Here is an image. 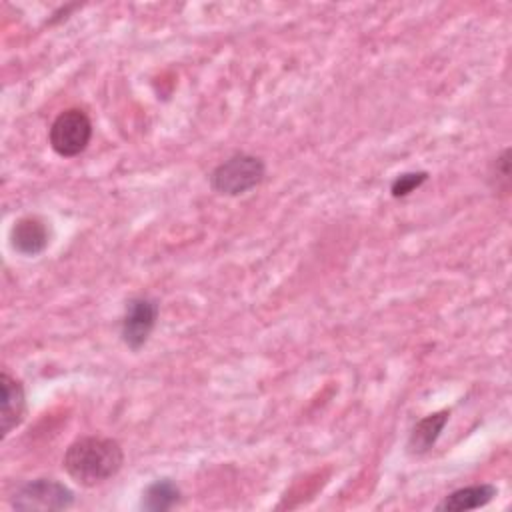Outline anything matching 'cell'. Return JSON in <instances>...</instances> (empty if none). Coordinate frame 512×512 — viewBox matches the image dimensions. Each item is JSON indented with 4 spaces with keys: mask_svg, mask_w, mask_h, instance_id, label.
Here are the masks:
<instances>
[{
    "mask_svg": "<svg viewBox=\"0 0 512 512\" xmlns=\"http://www.w3.org/2000/svg\"><path fill=\"white\" fill-rule=\"evenodd\" d=\"M122 464V446L106 436H82L74 440L62 460L66 474L80 486H98L114 478Z\"/></svg>",
    "mask_w": 512,
    "mask_h": 512,
    "instance_id": "1",
    "label": "cell"
},
{
    "mask_svg": "<svg viewBox=\"0 0 512 512\" xmlns=\"http://www.w3.org/2000/svg\"><path fill=\"white\" fill-rule=\"evenodd\" d=\"M266 176V164L260 156L238 152L222 160L210 172V186L222 196H242L262 184Z\"/></svg>",
    "mask_w": 512,
    "mask_h": 512,
    "instance_id": "2",
    "label": "cell"
},
{
    "mask_svg": "<svg viewBox=\"0 0 512 512\" xmlns=\"http://www.w3.org/2000/svg\"><path fill=\"white\" fill-rule=\"evenodd\" d=\"M92 138V120L80 108L62 110L48 128V142L62 158H74L86 150Z\"/></svg>",
    "mask_w": 512,
    "mask_h": 512,
    "instance_id": "3",
    "label": "cell"
},
{
    "mask_svg": "<svg viewBox=\"0 0 512 512\" xmlns=\"http://www.w3.org/2000/svg\"><path fill=\"white\" fill-rule=\"evenodd\" d=\"M74 504V494L68 486L54 478H36L22 484L14 496L16 510H66Z\"/></svg>",
    "mask_w": 512,
    "mask_h": 512,
    "instance_id": "4",
    "label": "cell"
},
{
    "mask_svg": "<svg viewBox=\"0 0 512 512\" xmlns=\"http://www.w3.org/2000/svg\"><path fill=\"white\" fill-rule=\"evenodd\" d=\"M158 320V302L150 296H134L126 302V310L120 322V338L130 350H140Z\"/></svg>",
    "mask_w": 512,
    "mask_h": 512,
    "instance_id": "5",
    "label": "cell"
},
{
    "mask_svg": "<svg viewBox=\"0 0 512 512\" xmlns=\"http://www.w3.org/2000/svg\"><path fill=\"white\" fill-rule=\"evenodd\" d=\"M10 244L22 256H38L50 244V228L46 220L36 214L18 218L10 230Z\"/></svg>",
    "mask_w": 512,
    "mask_h": 512,
    "instance_id": "6",
    "label": "cell"
},
{
    "mask_svg": "<svg viewBox=\"0 0 512 512\" xmlns=\"http://www.w3.org/2000/svg\"><path fill=\"white\" fill-rule=\"evenodd\" d=\"M0 390V430L2 436H8L24 420L26 394L20 380L12 378L8 372H2L0 376Z\"/></svg>",
    "mask_w": 512,
    "mask_h": 512,
    "instance_id": "7",
    "label": "cell"
},
{
    "mask_svg": "<svg viewBox=\"0 0 512 512\" xmlns=\"http://www.w3.org/2000/svg\"><path fill=\"white\" fill-rule=\"evenodd\" d=\"M494 484H474L466 488H458L444 496V500L436 506L438 512H462V510H474L486 506L496 496Z\"/></svg>",
    "mask_w": 512,
    "mask_h": 512,
    "instance_id": "8",
    "label": "cell"
},
{
    "mask_svg": "<svg viewBox=\"0 0 512 512\" xmlns=\"http://www.w3.org/2000/svg\"><path fill=\"white\" fill-rule=\"evenodd\" d=\"M448 416H450L448 410H440V412L428 414L422 420H418L408 436V452L410 454H426L440 438V434L448 422Z\"/></svg>",
    "mask_w": 512,
    "mask_h": 512,
    "instance_id": "9",
    "label": "cell"
},
{
    "mask_svg": "<svg viewBox=\"0 0 512 512\" xmlns=\"http://www.w3.org/2000/svg\"><path fill=\"white\" fill-rule=\"evenodd\" d=\"M180 502V488L170 478L156 480L146 486L142 494V508L150 512H164Z\"/></svg>",
    "mask_w": 512,
    "mask_h": 512,
    "instance_id": "10",
    "label": "cell"
},
{
    "mask_svg": "<svg viewBox=\"0 0 512 512\" xmlns=\"http://www.w3.org/2000/svg\"><path fill=\"white\" fill-rule=\"evenodd\" d=\"M428 180V172H404V174H398L392 184H390V194L394 198H404L408 196L410 192H414L416 188H420L424 182Z\"/></svg>",
    "mask_w": 512,
    "mask_h": 512,
    "instance_id": "11",
    "label": "cell"
},
{
    "mask_svg": "<svg viewBox=\"0 0 512 512\" xmlns=\"http://www.w3.org/2000/svg\"><path fill=\"white\" fill-rule=\"evenodd\" d=\"M510 150L504 148L500 152V156H496L494 160V170H492V178H496V190L498 192H508V184H510Z\"/></svg>",
    "mask_w": 512,
    "mask_h": 512,
    "instance_id": "12",
    "label": "cell"
}]
</instances>
